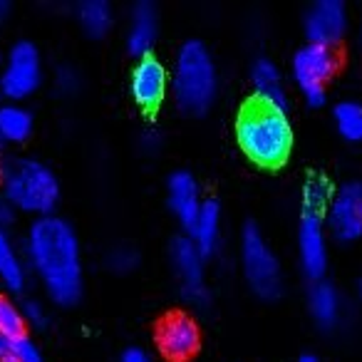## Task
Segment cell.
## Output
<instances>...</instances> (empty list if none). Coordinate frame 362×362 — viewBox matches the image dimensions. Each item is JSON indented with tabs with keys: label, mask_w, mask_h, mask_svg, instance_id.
Listing matches in <instances>:
<instances>
[{
	"label": "cell",
	"mask_w": 362,
	"mask_h": 362,
	"mask_svg": "<svg viewBox=\"0 0 362 362\" xmlns=\"http://www.w3.org/2000/svg\"><path fill=\"white\" fill-rule=\"evenodd\" d=\"M28 271L35 273L45 296L57 305H72L85 291V261L75 226L57 214L33 218L23 243Z\"/></svg>",
	"instance_id": "1"
},
{
	"label": "cell",
	"mask_w": 362,
	"mask_h": 362,
	"mask_svg": "<svg viewBox=\"0 0 362 362\" xmlns=\"http://www.w3.org/2000/svg\"><path fill=\"white\" fill-rule=\"evenodd\" d=\"M3 156H6V141L0 139V159H3Z\"/></svg>",
	"instance_id": "33"
},
{
	"label": "cell",
	"mask_w": 362,
	"mask_h": 362,
	"mask_svg": "<svg viewBox=\"0 0 362 362\" xmlns=\"http://www.w3.org/2000/svg\"><path fill=\"white\" fill-rule=\"evenodd\" d=\"M332 122L342 139L362 141V102L340 100L332 107Z\"/></svg>",
	"instance_id": "23"
},
{
	"label": "cell",
	"mask_w": 362,
	"mask_h": 362,
	"mask_svg": "<svg viewBox=\"0 0 362 362\" xmlns=\"http://www.w3.org/2000/svg\"><path fill=\"white\" fill-rule=\"evenodd\" d=\"M335 70H337V57L335 50H330V47L305 42V45H300L293 52L291 77L298 90H300V95L310 105H322L325 102L327 85H330Z\"/></svg>",
	"instance_id": "7"
},
{
	"label": "cell",
	"mask_w": 362,
	"mask_h": 362,
	"mask_svg": "<svg viewBox=\"0 0 362 362\" xmlns=\"http://www.w3.org/2000/svg\"><path fill=\"white\" fill-rule=\"evenodd\" d=\"M119 362H156V357L149 350H144V347H127L122 352Z\"/></svg>",
	"instance_id": "29"
},
{
	"label": "cell",
	"mask_w": 362,
	"mask_h": 362,
	"mask_svg": "<svg viewBox=\"0 0 362 362\" xmlns=\"http://www.w3.org/2000/svg\"><path fill=\"white\" fill-rule=\"evenodd\" d=\"M0 283L13 293H21L28 286L25 256L6 228H0Z\"/></svg>",
	"instance_id": "19"
},
{
	"label": "cell",
	"mask_w": 362,
	"mask_h": 362,
	"mask_svg": "<svg viewBox=\"0 0 362 362\" xmlns=\"http://www.w3.org/2000/svg\"><path fill=\"white\" fill-rule=\"evenodd\" d=\"M187 231V236L192 238L194 246L204 256H211L218 248V243H221V206L214 199H206L202 211L197 214V218H194Z\"/></svg>",
	"instance_id": "18"
},
{
	"label": "cell",
	"mask_w": 362,
	"mask_h": 362,
	"mask_svg": "<svg viewBox=\"0 0 362 362\" xmlns=\"http://www.w3.org/2000/svg\"><path fill=\"white\" fill-rule=\"evenodd\" d=\"M156 37H159V13L149 0H141L132 6L127 16V47L136 57L151 55Z\"/></svg>",
	"instance_id": "15"
},
{
	"label": "cell",
	"mask_w": 362,
	"mask_h": 362,
	"mask_svg": "<svg viewBox=\"0 0 362 362\" xmlns=\"http://www.w3.org/2000/svg\"><path fill=\"white\" fill-rule=\"evenodd\" d=\"M298 261L313 283L322 281L330 261V233L325 228V216L300 211L298 218Z\"/></svg>",
	"instance_id": "9"
},
{
	"label": "cell",
	"mask_w": 362,
	"mask_h": 362,
	"mask_svg": "<svg viewBox=\"0 0 362 362\" xmlns=\"http://www.w3.org/2000/svg\"><path fill=\"white\" fill-rule=\"evenodd\" d=\"M25 327L23 308L11 298L0 296V335H23Z\"/></svg>",
	"instance_id": "25"
},
{
	"label": "cell",
	"mask_w": 362,
	"mask_h": 362,
	"mask_svg": "<svg viewBox=\"0 0 362 362\" xmlns=\"http://www.w3.org/2000/svg\"><path fill=\"white\" fill-rule=\"evenodd\" d=\"M55 85L60 92H75L80 87V72L70 65H60L55 70Z\"/></svg>",
	"instance_id": "28"
},
{
	"label": "cell",
	"mask_w": 362,
	"mask_h": 362,
	"mask_svg": "<svg viewBox=\"0 0 362 362\" xmlns=\"http://www.w3.org/2000/svg\"><path fill=\"white\" fill-rule=\"evenodd\" d=\"M11 3L8 0H0V23H6L8 21V16H11Z\"/></svg>",
	"instance_id": "31"
},
{
	"label": "cell",
	"mask_w": 362,
	"mask_h": 362,
	"mask_svg": "<svg viewBox=\"0 0 362 362\" xmlns=\"http://www.w3.org/2000/svg\"><path fill=\"white\" fill-rule=\"evenodd\" d=\"M241 271L248 288L263 300H276L283 293V266L278 253L268 243L266 233L256 223H246L241 231Z\"/></svg>",
	"instance_id": "5"
},
{
	"label": "cell",
	"mask_w": 362,
	"mask_h": 362,
	"mask_svg": "<svg viewBox=\"0 0 362 362\" xmlns=\"http://www.w3.org/2000/svg\"><path fill=\"white\" fill-rule=\"evenodd\" d=\"M357 293H360V298H362V281H360V286H357Z\"/></svg>",
	"instance_id": "34"
},
{
	"label": "cell",
	"mask_w": 362,
	"mask_h": 362,
	"mask_svg": "<svg viewBox=\"0 0 362 362\" xmlns=\"http://www.w3.org/2000/svg\"><path fill=\"white\" fill-rule=\"evenodd\" d=\"M35 129V117L23 102H0V139L6 144H23Z\"/></svg>",
	"instance_id": "20"
},
{
	"label": "cell",
	"mask_w": 362,
	"mask_h": 362,
	"mask_svg": "<svg viewBox=\"0 0 362 362\" xmlns=\"http://www.w3.org/2000/svg\"><path fill=\"white\" fill-rule=\"evenodd\" d=\"M21 308H23V317H25V325H35V327L47 325L50 310H47V305L42 300H37V298H28Z\"/></svg>",
	"instance_id": "27"
},
{
	"label": "cell",
	"mask_w": 362,
	"mask_h": 362,
	"mask_svg": "<svg viewBox=\"0 0 362 362\" xmlns=\"http://www.w3.org/2000/svg\"><path fill=\"white\" fill-rule=\"evenodd\" d=\"M332 194H335V189H332L330 179H327L325 174H317V171H313V174H308V179L303 181V206L300 211H310V214H320V216H325V209L327 204H330Z\"/></svg>",
	"instance_id": "22"
},
{
	"label": "cell",
	"mask_w": 362,
	"mask_h": 362,
	"mask_svg": "<svg viewBox=\"0 0 362 362\" xmlns=\"http://www.w3.org/2000/svg\"><path fill=\"white\" fill-rule=\"evenodd\" d=\"M42 80H45V65L35 42H13L6 52V62L0 67V95L8 102H21L35 95Z\"/></svg>",
	"instance_id": "6"
},
{
	"label": "cell",
	"mask_w": 362,
	"mask_h": 362,
	"mask_svg": "<svg viewBox=\"0 0 362 362\" xmlns=\"http://www.w3.org/2000/svg\"><path fill=\"white\" fill-rule=\"evenodd\" d=\"M325 228L335 241L352 243L362 238V184L347 181L335 189L325 209Z\"/></svg>",
	"instance_id": "10"
},
{
	"label": "cell",
	"mask_w": 362,
	"mask_h": 362,
	"mask_svg": "<svg viewBox=\"0 0 362 362\" xmlns=\"http://www.w3.org/2000/svg\"><path fill=\"white\" fill-rule=\"evenodd\" d=\"M75 21L90 35H105L115 25V8L107 0H82L75 6Z\"/></svg>",
	"instance_id": "21"
},
{
	"label": "cell",
	"mask_w": 362,
	"mask_h": 362,
	"mask_svg": "<svg viewBox=\"0 0 362 362\" xmlns=\"http://www.w3.org/2000/svg\"><path fill=\"white\" fill-rule=\"evenodd\" d=\"M13 218H16V209H13V204L8 202L3 194H0V228H8L13 223Z\"/></svg>",
	"instance_id": "30"
},
{
	"label": "cell",
	"mask_w": 362,
	"mask_h": 362,
	"mask_svg": "<svg viewBox=\"0 0 362 362\" xmlns=\"http://www.w3.org/2000/svg\"><path fill=\"white\" fill-rule=\"evenodd\" d=\"M251 87L256 95L258 105L278 107L286 110L288 107V87L286 77H283L281 67L268 57H258L251 67Z\"/></svg>",
	"instance_id": "16"
},
{
	"label": "cell",
	"mask_w": 362,
	"mask_h": 362,
	"mask_svg": "<svg viewBox=\"0 0 362 362\" xmlns=\"http://www.w3.org/2000/svg\"><path fill=\"white\" fill-rule=\"evenodd\" d=\"M298 362H320V360H317L315 355H300L298 357Z\"/></svg>",
	"instance_id": "32"
},
{
	"label": "cell",
	"mask_w": 362,
	"mask_h": 362,
	"mask_svg": "<svg viewBox=\"0 0 362 362\" xmlns=\"http://www.w3.org/2000/svg\"><path fill=\"white\" fill-rule=\"evenodd\" d=\"M347 25H350V13L342 0H315L303 16V33L308 42L330 50L342 42Z\"/></svg>",
	"instance_id": "12"
},
{
	"label": "cell",
	"mask_w": 362,
	"mask_h": 362,
	"mask_svg": "<svg viewBox=\"0 0 362 362\" xmlns=\"http://www.w3.org/2000/svg\"><path fill=\"white\" fill-rule=\"evenodd\" d=\"M156 342H159V350L164 352V357H169L171 362H184L197 352L199 327L189 315L174 313L161 322Z\"/></svg>",
	"instance_id": "13"
},
{
	"label": "cell",
	"mask_w": 362,
	"mask_h": 362,
	"mask_svg": "<svg viewBox=\"0 0 362 362\" xmlns=\"http://www.w3.org/2000/svg\"><path fill=\"white\" fill-rule=\"evenodd\" d=\"M139 263V256L132 246H115L110 253H107V266L115 273H129L136 268Z\"/></svg>",
	"instance_id": "26"
},
{
	"label": "cell",
	"mask_w": 362,
	"mask_h": 362,
	"mask_svg": "<svg viewBox=\"0 0 362 362\" xmlns=\"http://www.w3.org/2000/svg\"><path fill=\"white\" fill-rule=\"evenodd\" d=\"M169 90H171L169 67L164 65L161 57H156L151 52V55H144L134 62L129 75V92L139 110H144L146 115L159 112L166 95H169Z\"/></svg>",
	"instance_id": "11"
},
{
	"label": "cell",
	"mask_w": 362,
	"mask_h": 362,
	"mask_svg": "<svg viewBox=\"0 0 362 362\" xmlns=\"http://www.w3.org/2000/svg\"><path fill=\"white\" fill-rule=\"evenodd\" d=\"M0 362H42V350L28 332L0 335Z\"/></svg>",
	"instance_id": "24"
},
{
	"label": "cell",
	"mask_w": 362,
	"mask_h": 362,
	"mask_svg": "<svg viewBox=\"0 0 362 362\" xmlns=\"http://www.w3.org/2000/svg\"><path fill=\"white\" fill-rule=\"evenodd\" d=\"M171 95L187 112H206L218 92V67L211 50L202 40H187L174 55L169 70Z\"/></svg>",
	"instance_id": "4"
},
{
	"label": "cell",
	"mask_w": 362,
	"mask_h": 362,
	"mask_svg": "<svg viewBox=\"0 0 362 362\" xmlns=\"http://www.w3.org/2000/svg\"><path fill=\"white\" fill-rule=\"evenodd\" d=\"M360 40H362V23H360Z\"/></svg>",
	"instance_id": "35"
},
{
	"label": "cell",
	"mask_w": 362,
	"mask_h": 362,
	"mask_svg": "<svg viewBox=\"0 0 362 362\" xmlns=\"http://www.w3.org/2000/svg\"><path fill=\"white\" fill-rule=\"evenodd\" d=\"M0 194L16 211L47 216L60 202V179L37 156L11 154L0 159Z\"/></svg>",
	"instance_id": "2"
},
{
	"label": "cell",
	"mask_w": 362,
	"mask_h": 362,
	"mask_svg": "<svg viewBox=\"0 0 362 362\" xmlns=\"http://www.w3.org/2000/svg\"><path fill=\"white\" fill-rule=\"evenodd\" d=\"M169 258L181 298L189 305L202 308L209 300L206 256L194 246L189 236H176L169 246Z\"/></svg>",
	"instance_id": "8"
},
{
	"label": "cell",
	"mask_w": 362,
	"mask_h": 362,
	"mask_svg": "<svg viewBox=\"0 0 362 362\" xmlns=\"http://www.w3.org/2000/svg\"><path fill=\"white\" fill-rule=\"evenodd\" d=\"M308 310H310L313 320L322 330H332L340 325L342 320V296L330 281H315L310 283L308 291Z\"/></svg>",
	"instance_id": "17"
},
{
	"label": "cell",
	"mask_w": 362,
	"mask_h": 362,
	"mask_svg": "<svg viewBox=\"0 0 362 362\" xmlns=\"http://www.w3.org/2000/svg\"><path fill=\"white\" fill-rule=\"evenodd\" d=\"M166 199H169V209L176 216V221L181 226H192V221L197 218V214L202 211L204 202L202 199V187H199L197 176L192 171H174L166 181Z\"/></svg>",
	"instance_id": "14"
},
{
	"label": "cell",
	"mask_w": 362,
	"mask_h": 362,
	"mask_svg": "<svg viewBox=\"0 0 362 362\" xmlns=\"http://www.w3.org/2000/svg\"><path fill=\"white\" fill-rule=\"evenodd\" d=\"M236 141L241 151L258 166H283L293 149V124L286 110L268 105H248L238 115Z\"/></svg>",
	"instance_id": "3"
}]
</instances>
